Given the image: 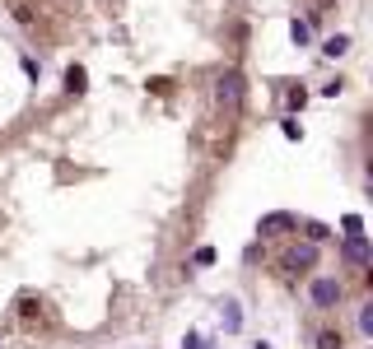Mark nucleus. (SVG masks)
<instances>
[{"instance_id": "1", "label": "nucleus", "mask_w": 373, "mask_h": 349, "mask_svg": "<svg viewBox=\"0 0 373 349\" xmlns=\"http://www.w3.org/2000/svg\"><path fill=\"white\" fill-rule=\"evenodd\" d=\"M243 98H248V79H243V70H219L215 75V103L224 107V112H243Z\"/></svg>"}, {"instance_id": "2", "label": "nucleus", "mask_w": 373, "mask_h": 349, "mask_svg": "<svg viewBox=\"0 0 373 349\" xmlns=\"http://www.w3.org/2000/svg\"><path fill=\"white\" fill-rule=\"evenodd\" d=\"M341 298H345V284L336 279V275H317V279L308 284V303L317 307V312H331Z\"/></svg>"}, {"instance_id": "3", "label": "nucleus", "mask_w": 373, "mask_h": 349, "mask_svg": "<svg viewBox=\"0 0 373 349\" xmlns=\"http://www.w3.org/2000/svg\"><path fill=\"white\" fill-rule=\"evenodd\" d=\"M312 266H317V247H312V243H299V238L285 247V257H280V270H285V275L312 270Z\"/></svg>"}, {"instance_id": "4", "label": "nucleus", "mask_w": 373, "mask_h": 349, "mask_svg": "<svg viewBox=\"0 0 373 349\" xmlns=\"http://www.w3.org/2000/svg\"><path fill=\"white\" fill-rule=\"evenodd\" d=\"M276 233H299V214L276 210V214H266L262 224H257V238H276Z\"/></svg>"}, {"instance_id": "5", "label": "nucleus", "mask_w": 373, "mask_h": 349, "mask_svg": "<svg viewBox=\"0 0 373 349\" xmlns=\"http://www.w3.org/2000/svg\"><path fill=\"white\" fill-rule=\"evenodd\" d=\"M341 261H345V266H355V270H364V266L373 261L369 238H364V233H359V238H345V243H341Z\"/></svg>"}, {"instance_id": "6", "label": "nucleus", "mask_w": 373, "mask_h": 349, "mask_svg": "<svg viewBox=\"0 0 373 349\" xmlns=\"http://www.w3.org/2000/svg\"><path fill=\"white\" fill-rule=\"evenodd\" d=\"M345 51H350V38H345V33H336V38H326V42H322V56H331V61L345 56Z\"/></svg>"}, {"instance_id": "7", "label": "nucleus", "mask_w": 373, "mask_h": 349, "mask_svg": "<svg viewBox=\"0 0 373 349\" xmlns=\"http://www.w3.org/2000/svg\"><path fill=\"white\" fill-rule=\"evenodd\" d=\"M299 228L308 233V243H312V247H322L326 238H331V228H326V224H317V219H308V224H299Z\"/></svg>"}, {"instance_id": "8", "label": "nucleus", "mask_w": 373, "mask_h": 349, "mask_svg": "<svg viewBox=\"0 0 373 349\" xmlns=\"http://www.w3.org/2000/svg\"><path fill=\"white\" fill-rule=\"evenodd\" d=\"M84 84H89L84 65H70V70H65V89H70V93H84Z\"/></svg>"}, {"instance_id": "9", "label": "nucleus", "mask_w": 373, "mask_h": 349, "mask_svg": "<svg viewBox=\"0 0 373 349\" xmlns=\"http://www.w3.org/2000/svg\"><path fill=\"white\" fill-rule=\"evenodd\" d=\"M317 349H345V335L341 331H317Z\"/></svg>"}, {"instance_id": "10", "label": "nucleus", "mask_w": 373, "mask_h": 349, "mask_svg": "<svg viewBox=\"0 0 373 349\" xmlns=\"http://www.w3.org/2000/svg\"><path fill=\"white\" fill-rule=\"evenodd\" d=\"M38 312H42V303H38L33 293H24V298H19V317H24V321H33Z\"/></svg>"}, {"instance_id": "11", "label": "nucleus", "mask_w": 373, "mask_h": 349, "mask_svg": "<svg viewBox=\"0 0 373 349\" xmlns=\"http://www.w3.org/2000/svg\"><path fill=\"white\" fill-rule=\"evenodd\" d=\"M15 19L24 29H33V24H38V10H33V5H15Z\"/></svg>"}, {"instance_id": "12", "label": "nucleus", "mask_w": 373, "mask_h": 349, "mask_svg": "<svg viewBox=\"0 0 373 349\" xmlns=\"http://www.w3.org/2000/svg\"><path fill=\"white\" fill-rule=\"evenodd\" d=\"M280 131H285V140H303V126H299V117H285V122H280Z\"/></svg>"}, {"instance_id": "13", "label": "nucleus", "mask_w": 373, "mask_h": 349, "mask_svg": "<svg viewBox=\"0 0 373 349\" xmlns=\"http://www.w3.org/2000/svg\"><path fill=\"white\" fill-rule=\"evenodd\" d=\"M289 38L303 47V42H308V24H303V19H289Z\"/></svg>"}, {"instance_id": "14", "label": "nucleus", "mask_w": 373, "mask_h": 349, "mask_svg": "<svg viewBox=\"0 0 373 349\" xmlns=\"http://www.w3.org/2000/svg\"><path fill=\"white\" fill-rule=\"evenodd\" d=\"M341 228L350 233V238H359V233H364V219H359V214H345V219H341Z\"/></svg>"}, {"instance_id": "15", "label": "nucleus", "mask_w": 373, "mask_h": 349, "mask_svg": "<svg viewBox=\"0 0 373 349\" xmlns=\"http://www.w3.org/2000/svg\"><path fill=\"white\" fill-rule=\"evenodd\" d=\"M359 331H364V335H373V303H364V307H359Z\"/></svg>"}, {"instance_id": "16", "label": "nucleus", "mask_w": 373, "mask_h": 349, "mask_svg": "<svg viewBox=\"0 0 373 349\" xmlns=\"http://www.w3.org/2000/svg\"><path fill=\"white\" fill-rule=\"evenodd\" d=\"M303 103H308V93H303V89H299V84H294V89H289V107H294V112H299V107H303Z\"/></svg>"}, {"instance_id": "17", "label": "nucleus", "mask_w": 373, "mask_h": 349, "mask_svg": "<svg viewBox=\"0 0 373 349\" xmlns=\"http://www.w3.org/2000/svg\"><path fill=\"white\" fill-rule=\"evenodd\" d=\"M196 266H215V247H201L196 252Z\"/></svg>"}, {"instance_id": "18", "label": "nucleus", "mask_w": 373, "mask_h": 349, "mask_svg": "<svg viewBox=\"0 0 373 349\" xmlns=\"http://www.w3.org/2000/svg\"><path fill=\"white\" fill-rule=\"evenodd\" d=\"M182 349H201V335L191 331V335H186V340H182Z\"/></svg>"}, {"instance_id": "19", "label": "nucleus", "mask_w": 373, "mask_h": 349, "mask_svg": "<svg viewBox=\"0 0 373 349\" xmlns=\"http://www.w3.org/2000/svg\"><path fill=\"white\" fill-rule=\"evenodd\" d=\"M252 349H276V345H266V340H257V345H252Z\"/></svg>"}]
</instances>
